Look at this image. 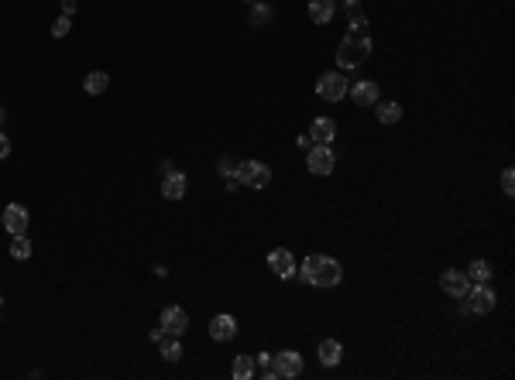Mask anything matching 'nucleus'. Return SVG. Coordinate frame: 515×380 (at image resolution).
<instances>
[{
  "mask_svg": "<svg viewBox=\"0 0 515 380\" xmlns=\"http://www.w3.org/2000/svg\"><path fill=\"white\" fill-rule=\"evenodd\" d=\"M299 277L306 284H313V288H337L344 281V267H340V260H334L327 254H313V257L303 260V274Z\"/></svg>",
  "mask_w": 515,
  "mask_h": 380,
  "instance_id": "obj_1",
  "label": "nucleus"
},
{
  "mask_svg": "<svg viewBox=\"0 0 515 380\" xmlns=\"http://www.w3.org/2000/svg\"><path fill=\"white\" fill-rule=\"evenodd\" d=\"M237 182L247 185V189H268L272 182V168L265 161H237Z\"/></svg>",
  "mask_w": 515,
  "mask_h": 380,
  "instance_id": "obj_2",
  "label": "nucleus"
},
{
  "mask_svg": "<svg viewBox=\"0 0 515 380\" xmlns=\"http://www.w3.org/2000/svg\"><path fill=\"white\" fill-rule=\"evenodd\" d=\"M347 90H351V83H347L344 72H323L316 79V96L327 100V103H340L347 96Z\"/></svg>",
  "mask_w": 515,
  "mask_h": 380,
  "instance_id": "obj_3",
  "label": "nucleus"
},
{
  "mask_svg": "<svg viewBox=\"0 0 515 380\" xmlns=\"http://www.w3.org/2000/svg\"><path fill=\"white\" fill-rule=\"evenodd\" d=\"M464 298H467V312H477V315H488V312H494V305H498V295L488 288V281L467 288Z\"/></svg>",
  "mask_w": 515,
  "mask_h": 380,
  "instance_id": "obj_4",
  "label": "nucleus"
},
{
  "mask_svg": "<svg viewBox=\"0 0 515 380\" xmlns=\"http://www.w3.org/2000/svg\"><path fill=\"white\" fill-rule=\"evenodd\" d=\"M306 165H310V172H313V175H330V172H334V165H337L334 148H330V144H313V148L306 151Z\"/></svg>",
  "mask_w": 515,
  "mask_h": 380,
  "instance_id": "obj_5",
  "label": "nucleus"
},
{
  "mask_svg": "<svg viewBox=\"0 0 515 380\" xmlns=\"http://www.w3.org/2000/svg\"><path fill=\"white\" fill-rule=\"evenodd\" d=\"M268 267H272V274H275V277H282V281H289V277H296V274H299L296 257H292V250H286V247H275V250L268 254Z\"/></svg>",
  "mask_w": 515,
  "mask_h": 380,
  "instance_id": "obj_6",
  "label": "nucleus"
},
{
  "mask_svg": "<svg viewBox=\"0 0 515 380\" xmlns=\"http://www.w3.org/2000/svg\"><path fill=\"white\" fill-rule=\"evenodd\" d=\"M162 329H165V336H182L189 329V312L182 305H165L162 308Z\"/></svg>",
  "mask_w": 515,
  "mask_h": 380,
  "instance_id": "obj_7",
  "label": "nucleus"
},
{
  "mask_svg": "<svg viewBox=\"0 0 515 380\" xmlns=\"http://www.w3.org/2000/svg\"><path fill=\"white\" fill-rule=\"evenodd\" d=\"M440 288H443V295H450V298H464L467 288H470V277H467L464 271H457V267H447V271L440 274Z\"/></svg>",
  "mask_w": 515,
  "mask_h": 380,
  "instance_id": "obj_8",
  "label": "nucleus"
},
{
  "mask_svg": "<svg viewBox=\"0 0 515 380\" xmlns=\"http://www.w3.org/2000/svg\"><path fill=\"white\" fill-rule=\"evenodd\" d=\"M275 366H279V377H282V380H296V377H303V370H306V363H303V356H299L296 349H282V353L275 356Z\"/></svg>",
  "mask_w": 515,
  "mask_h": 380,
  "instance_id": "obj_9",
  "label": "nucleus"
},
{
  "mask_svg": "<svg viewBox=\"0 0 515 380\" xmlns=\"http://www.w3.org/2000/svg\"><path fill=\"white\" fill-rule=\"evenodd\" d=\"M28 223H32V216H28V209L21 206V202H11L8 209H4V230L14 236V233H28Z\"/></svg>",
  "mask_w": 515,
  "mask_h": 380,
  "instance_id": "obj_10",
  "label": "nucleus"
},
{
  "mask_svg": "<svg viewBox=\"0 0 515 380\" xmlns=\"http://www.w3.org/2000/svg\"><path fill=\"white\" fill-rule=\"evenodd\" d=\"M347 96H351L357 107H375L381 93H378V83H375V79H361V83H354V86L347 90Z\"/></svg>",
  "mask_w": 515,
  "mask_h": 380,
  "instance_id": "obj_11",
  "label": "nucleus"
},
{
  "mask_svg": "<svg viewBox=\"0 0 515 380\" xmlns=\"http://www.w3.org/2000/svg\"><path fill=\"white\" fill-rule=\"evenodd\" d=\"M186 189H189V178L182 175V172H168V175H162V195L168 199V202H179L182 195H186Z\"/></svg>",
  "mask_w": 515,
  "mask_h": 380,
  "instance_id": "obj_12",
  "label": "nucleus"
},
{
  "mask_svg": "<svg viewBox=\"0 0 515 380\" xmlns=\"http://www.w3.org/2000/svg\"><path fill=\"white\" fill-rule=\"evenodd\" d=\"M210 336H213L216 342H230V339L237 336V318H234V315H213V318H210Z\"/></svg>",
  "mask_w": 515,
  "mask_h": 380,
  "instance_id": "obj_13",
  "label": "nucleus"
},
{
  "mask_svg": "<svg viewBox=\"0 0 515 380\" xmlns=\"http://www.w3.org/2000/svg\"><path fill=\"white\" fill-rule=\"evenodd\" d=\"M310 137H313V144H334V137H337V124H334L330 117H316V120H313V127H310Z\"/></svg>",
  "mask_w": 515,
  "mask_h": 380,
  "instance_id": "obj_14",
  "label": "nucleus"
},
{
  "mask_svg": "<svg viewBox=\"0 0 515 380\" xmlns=\"http://www.w3.org/2000/svg\"><path fill=\"white\" fill-rule=\"evenodd\" d=\"M337 14V0H310V21L313 25H330Z\"/></svg>",
  "mask_w": 515,
  "mask_h": 380,
  "instance_id": "obj_15",
  "label": "nucleus"
},
{
  "mask_svg": "<svg viewBox=\"0 0 515 380\" xmlns=\"http://www.w3.org/2000/svg\"><path fill=\"white\" fill-rule=\"evenodd\" d=\"M272 8L268 4H262V0H254L251 4V11H247V21H251V28H268L272 25Z\"/></svg>",
  "mask_w": 515,
  "mask_h": 380,
  "instance_id": "obj_16",
  "label": "nucleus"
},
{
  "mask_svg": "<svg viewBox=\"0 0 515 380\" xmlns=\"http://www.w3.org/2000/svg\"><path fill=\"white\" fill-rule=\"evenodd\" d=\"M340 359H344V346L337 339H323L320 342V363L323 366H337Z\"/></svg>",
  "mask_w": 515,
  "mask_h": 380,
  "instance_id": "obj_17",
  "label": "nucleus"
},
{
  "mask_svg": "<svg viewBox=\"0 0 515 380\" xmlns=\"http://www.w3.org/2000/svg\"><path fill=\"white\" fill-rule=\"evenodd\" d=\"M83 90H86L90 96H100V93H107V90H110V76L97 69V72H90V76L83 79Z\"/></svg>",
  "mask_w": 515,
  "mask_h": 380,
  "instance_id": "obj_18",
  "label": "nucleus"
},
{
  "mask_svg": "<svg viewBox=\"0 0 515 380\" xmlns=\"http://www.w3.org/2000/svg\"><path fill=\"white\" fill-rule=\"evenodd\" d=\"M254 373H262L265 380H275V377H279L275 356H272V353H258V356H254Z\"/></svg>",
  "mask_w": 515,
  "mask_h": 380,
  "instance_id": "obj_19",
  "label": "nucleus"
},
{
  "mask_svg": "<svg viewBox=\"0 0 515 380\" xmlns=\"http://www.w3.org/2000/svg\"><path fill=\"white\" fill-rule=\"evenodd\" d=\"M375 117H378V124H399L402 120V107L395 100H385V103H378Z\"/></svg>",
  "mask_w": 515,
  "mask_h": 380,
  "instance_id": "obj_20",
  "label": "nucleus"
},
{
  "mask_svg": "<svg viewBox=\"0 0 515 380\" xmlns=\"http://www.w3.org/2000/svg\"><path fill=\"white\" fill-rule=\"evenodd\" d=\"M216 172L227 178V192H237V189H240V182H237V161H234V158H227V154H223V158H220V165H216Z\"/></svg>",
  "mask_w": 515,
  "mask_h": 380,
  "instance_id": "obj_21",
  "label": "nucleus"
},
{
  "mask_svg": "<svg viewBox=\"0 0 515 380\" xmlns=\"http://www.w3.org/2000/svg\"><path fill=\"white\" fill-rule=\"evenodd\" d=\"M158 353H162L168 363L182 359V342H179V336H162V339H158Z\"/></svg>",
  "mask_w": 515,
  "mask_h": 380,
  "instance_id": "obj_22",
  "label": "nucleus"
},
{
  "mask_svg": "<svg viewBox=\"0 0 515 380\" xmlns=\"http://www.w3.org/2000/svg\"><path fill=\"white\" fill-rule=\"evenodd\" d=\"M230 373H234V380H251V377H254V356H247V353L234 356Z\"/></svg>",
  "mask_w": 515,
  "mask_h": 380,
  "instance_id": "obj_23",
  "label": "nucleus"
},
{
  "mask_svg": "<svg viewBox=\"0 0 515 380\" xmlns=\"http://www.w3.org/2000/svg\"><path fill=\"white\" fill-rule=\"evenodd\" d=\"M11 257H14V260H28V257H32V240H28V233H14V236H11Z\"/></svg>",
  "mask_w": 515,
  "mask_h": 380,
  "instance_id": "obj_24",
  "label": "nucleus"
},
{
  "mask_svg": "<svg viewBox=\"0 0 515 380\" xmlns=\"http://www.w3.org/2000/svg\"><path fill=\"white\" fill-rule=\"evenodd\" d=\"M464 274H467L474 284H481V281H488V277H491V264H488V260H474Z\"/></svg>",
  "mask_w": 515,
  "mask_h": 380,
  "instance_id": "obj_25",
  "label": "nucleus"
},
{
  "mask_svg": "<svg viewBox=\"0 0 515 380\" xmlns=\"http://www.w3.org/2000/svg\"><path fill=\"white\" fill-rule=\"evenodd\" d=\"M69 28H73V18H69V14H62V18L52 25V38H66V35H69Z\"/></svg>",
  "mask_w": 515,
  "mask_h": 380,
  "instance_id": "obj_26",
  "label": "nucleus"
},
{
  "mask_svg": "<svg viewBox=\"0 0 515 380\" xmlns=\"http://www.w3.org/2000/svg\"><path fill=\"white\" fill-rule=\"evenodd\" d=\"M501 192H505V195H515V172H512V168L501 172Z\"/></svg>",
  "mask_w": 515,
  "mask_h": 380,
  "instance_id": "obj_27",
  "label": "nucleus"
},
{
  "mask_svg": "<svg viewBox=\"0 0 515 380\" xmlns=\"http://www.w3.org/2000/svg\"><path fill=\"white\" fill-rule=\"evenodd\" d=\"M59 8H62V14H76V8H79V0H59Z\"/></svg>",
  "mask_w": 515,
  "mask_h": 380,
  "instance_id": "obj_28",
  "label": "nucleus"
},
{
  "mask_svg": "<svg viewBox=\"0 0 515 380\" xmlns=\"http://www.w3.org/2000/svg\"><path fill=\"white\" fill-rule=\"evenodd\" d=\"M296 148H299V151H310V148H313V137H310V134H299V137H296Z\"/></svg>",
  "mask_w": 515,
  "mask_h": 380,
  "instance_id": "obj_29",
  "label": "nucleus"
},
{
  "mask_svg": "<svg viewBox=\"0 0 515 380\" xmlns=\"http://www.w3.org/2000/svg\"><path fill=\"white\" fill-rule=\"evenodd\" d=\"M11 154V141L4 137V131H0V158H8Z\"/></svg>",
  "mask_w": 515,
  "mask_h": 380,
  "instance_id": "obj_30",
  "label": "nucleus"
},
{
  "mask_svg": "<svg viewBox=\"0 0 515 380\" xmlns=\"http://www.w3.org/2000/svg\"><path fill=\"white\" fill-rule=\"evenodd\" d=\"M340 4H344L347 11H357V0H340Z\"/></svg>",
  "mask_w": 515,
  "mask_h": 380,
  "instance_id": "obj_31",
  "label": "nucleus"
},
{
  "mask_svg": "<svg viewBox=\"0 0 515 380\" xmlns=\"http://www.w3.org/2000/svg\"><path fill=\"white\" fill-rule=\"evenodd\" d=\"M4 117H8V113H4V107H0V127H4Z\"/></svg>",
  "mask_w": 515,
  "mask_h": 380,
  "instance_id": "obj_32",
  "label": "nucleus"
},
{
  "mask_svg": "<svg viewBox=\"0 0 515 380\" xmlns=\"http://www.w3.org/2000/svg\"><path fill=\"white\" fill-rule=\"evenodd\" d=\"M244 4H254V0H244Z\"/></svg>",
  "mask_w": 515,
  "mask_h": 380,
  "instance_id": "obj_33",
  "label": "nucleus"
}]
</instances>
